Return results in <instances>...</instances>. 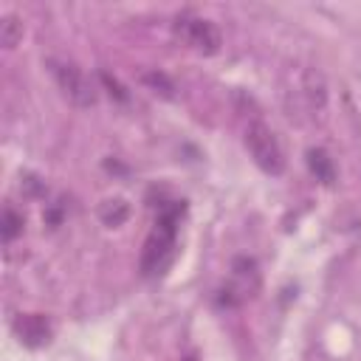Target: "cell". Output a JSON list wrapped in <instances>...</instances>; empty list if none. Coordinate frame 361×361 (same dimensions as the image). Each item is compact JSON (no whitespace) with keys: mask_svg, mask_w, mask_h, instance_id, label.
<instances>
[{"mask_svg":"<svg viewBox=\"0 0 361 361\" xmlns=\"http://www.w3.org/2000/svg\"><path fill=\"white\" fill-rule=\"evenodd\" d=\"M327 104V85L324 76L313 68H293L285 85V107L290 116H316Z\"/></svg>","mask_w":361,"mask_h":361,"instance_id":"obj_1","label":"cell"},{"mask_svg":"<svg viewBox=\"0 0 361 361\" xmlns=\"http://www.w3.org/2000/svg\"><path fill=\"white\" fill-rule=\"evenodd\" d=\"M259 290V271H257V262L248 259V257H237L234 265H231V285L226 288V302L228 305H237L248 296H254Z\"/></svg>","mask_w":361,"mask_h":361,"instance_id":"obj_5","label":"cell"},{"mask_svg":"<svg viewBox=\"0 0 361 361\" xmlns=\"http://www.w3.org/2000/svg\"><path fill=\"white\" fill-rule=\"evenodd\" d=\"M23 39V20L14 14H6L0 20V45L3 48H14Z\"/></svg>","mask_w":361,"mask_h":361,"instance_id":"obj_9","label":"cell"},{"mask_svg":"<svg viewBox=\"0 0 361 361\" xmlns=\"http://www.w3.org/2000/svg\"><path fill=\"white\" fill-rule=\"evenodd\" d=\"M0 231H3V240L11 243V240L23 231V214H17L11 206H6V209H3V228H0Z\"/></svg>","mask_w":361,"mask_h":361,"instance_id":"obj_10","label":"cell"},{"mask_svg":"<svg viewBox=\"0 0 361 361\" xmlns=\"http://www.w3.org/2000/svg\"><path fill=\"white\" fill-rule=\"evenodd\" d=\"M48 68L59 85V90L79 107H93L96 104V93L90 87V82L85 79V73L73 65V62H62V59H48Z\"/></svg>","mask_w":361,"mask_h":361,"instance_id":"obj_4","label":"cell"},{"mask_svg":"<svg viewBox=\"0 0 361 361\" xmlns=\"http://www.w3.org/2000/svg\"><path fill=\"white\" fill-rule=\"evenodd\" d=\"M144 82H147L155 93H161V96H172V90H175V87H172V82H169L164 73H147V76H144Z\"/></svg>","mask_w":361,"mask_h":361,"instance_id":"obj_11","label":"cell"},{"mask_svg":"<svg viewBox=\"0 0 361 361\" xmlns=\"http://www.w3.org/2000/svg\"><path fill=\"white\" fill-rule=\"evenodd\" d=\"M307 166L316 175V180H322V183H333L336 180V166H333V158L327 155V149H322V147L307 149Z\"/></svg>","mask_w":361,"mask_h":361,"instance_id":"obj_7","label":"cell"},{"mask_svg":"<svg viewBox=\"0 0 361 361\" xmlns=\"http://www.w3.org/2000/svg\"><path fill=\"white\" fill-rule=\"evenodd\" d=\"M245 147L254 158V164L268 172V175H282L285 169V155H282V147L274 135V130L262 121H251L245 127Z\"/></svg>","mask_w":361,"mask_h":361,"instance_id":"obj_2","label":"cell"},{"mask_svg":"<svg viewBox=\"0 0 361 361\" xmlns=\"http://www.w3.org/2000/svg\"><path fill=\"white\" fill-rule=\"evenodd\" d=\"M172 31L175 37L197 51V54H214L220 48V31L214 28V23L203 20V17H195V14H180L175 23H172Z\"/></svg>","mask_w":361,"mask_h":361,"instance_id":"obj_3","label":"cell"},{"mask_svg":"<svg viewBox=\"0 0 361 361\" xmlns=\"http://www.w3.org/2000/svg\"><path fill=\"white\" fill-rule=\"evenodd\" d=\"M99 217H102V223L104 226H121L127 217H130V206L121 200V197H113V200H104L102 206H99Z\"/></svg>","mask_w":361,"mask_h":361,"instance_id":"obj_8","label":"cell"},{"mask_svg":"<svg viewBox=\"0 0 361 361\" xmlns=\"http://www.w3.org/2000/svg\"><path fill=\"white\" fill-rule=\"evenodd\" d=\"M14 333L25 347H42L51 341V324L39 313H25L14 322Z\"/></svg>","mask_w":361,"mask_h":361,"instance_id":"obj_6","label":"cell"},{"mask_svg":"<svg viewBox=\"0 0 361 361\" xmlns=\"http://www.w3.org/2000/svg\"><path fill=\"white\" fill-rule=\"evenodd\" d=\"M99 79H102V85L107 87V93H110L113 99H118V102H127V90H124V87H121V85H118V82H116L110 73H104V71H102V73H99Z\"/></svg>","mask_w":361,"mask_h":361,"instance_id":"obj_12","label":"cell"}]
</instances>
